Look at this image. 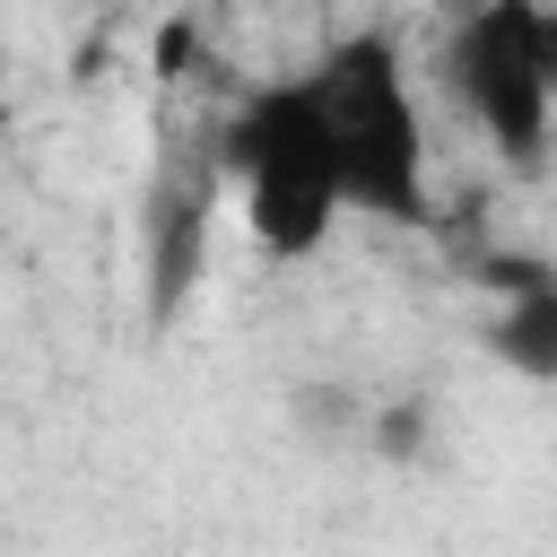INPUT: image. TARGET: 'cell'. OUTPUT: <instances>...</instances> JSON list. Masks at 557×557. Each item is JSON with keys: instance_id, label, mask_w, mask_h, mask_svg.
Wrapping results in <instances>:
<instances>
[{"instance_id": "1", "label": "cell", "mask_w": 557, "mask_h": 557, "mask_svg": "<svg viewBox=\"0 0 557 557\" xmlns=\"http://www.w3.org/2000/svg\"><path fill=\"white\" fill-rule=\"evenodd\" d=\"M305 78H313L322 139H331V165H339V209L418 218L426 209V139H418L400 44L392 35H348Z\"/></svg>"}, {"instance_id": "2", "label": "cell", "mask_w": 557, "mask_h": 557, "mask_svg": "<svg viewBox=\"0 0 557 557\" xmlns=\"http://www.w3.org/2000/svg\"><path fill=\"white\" fill-rule=\"evenodd\" d=\"M218 157H226V183L244 191V226L261 252H278V261L322 252V235L339 218V165L322 139L313 78H278L252 104H235V122L218 131Z\"/></svg>"}, {"instance_id": "3", "label": "cell", "mask_w": 557, "mask_h": 557, "mask_svg": "<svg viewBox=\"0 0 557 557\" xmlns=\"http://www.w3.org/2000/svg\"><path fill=\"white\" fill-rule=\"evenodd\" d=\"M444 78L461 113L487 131V148L531 174L548 157V104H557V9L548 0H479L444 35Z\"/></svg>"}, {"instance_id": "4", "label": "cell", "mask_w": 557, "mask_h": 557, "mask_svg": "<svg viewBox=\"0 0 557 557\" xmlns=\"http://www.w3.org/2000/svg\"><path fill=\"white\" fill-rule=\"evenodd\" d=\"M218 200H226V157L218 139H174L148 174V209H139V261H148V313L174 322L183 296L209 270V235H218Z\"/></svg>"}, {"instance_id": "5", "label": "cell", "mask_w": 557, "mask_h": 557, "mask_svg": "<svg viewBox=\"0 0 557 557\" xmlns=\"http://www.w3.org/2000/svg\"><path fill=\"white\" fill-rule=\"evenodd\" d=\"M496 357L513 366V374H557V270H531L522 287H505L496 296Z\"/></svg>"}, {"instance_id": "6", "label": "cell", "mask_w": 557, "mask_h": 557, "mask_svg": "<svg viewBox=\"0 0 557 557\" xmlns=\"http://www.w3.org/2000/svg\"><path fill=\"white\" fill-rule=\"evenodd\" d=\"M435 9H444V26H453V17H470V9H479V0H435Z\"/></svg>"}]
</instances>
